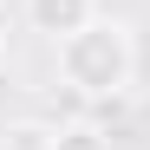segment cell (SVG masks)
Segmentation results:
<instances>
[{"mask_svg":"<svg viewBox=\"0 0 150 150\" xmlns=\"http://www.w3.org/2000/svg\"><path fill=\"white\" fill-rule=\"evenodd\" d=\"M59 79L79 91V98H124L137 79V39L124 20L98 13L91 26L65 33L59 39Z\"/></svg>","mask_w":150,"mask_h":150,"instance_id":"1","label":"cell"},{"mask_svg":"<svg viewBox=\"0 0 150 150\" xmlns=\"http://www.w3.org/2000/svg\"><path fill=\"white\" fill-rule=\"evenodd\" d=\"M98 20V0H26V26L46 33V39H65Z\"/></svg>","mask_w":150,"mask_h":150,"instance_id":"2","label":"cell"},{"mask_svg":"<svg viewBox=\"0 0 150 150\" xmlns=\"http://www.w3.org/2000/svg\"><path fill=\"white\" fill-rule=\"evenodd\" d=\"M0 150H59V124L46 117H13L0 131Z\"/></svg>","mask_w":150,"mask_h":150,"instance_id":"3","label":"cell"},{"mask_svg":"<svg viewBox=\"0 0 150 150\" xmlns=\"http://www.w3.org/2000/svg\"><path fill=\"white\" fill-rule=\"evenodd\" d=\"M59 150H105L98 124H59Z\"/></svg>","mask_w":150,"mask_h":150,"instance_id":"4","label":"cell"},{"mask_svg":"<svg viewBox=\"0 0 150 150\" xmlns=\"http://www.w3.org/2000/svg\"><path fill=\"white\" fill-rule=\"evenodd\" d=\"M0 72H7V33H0Z\"/></svg>","mask_w":150,"mask_h":150,"instance_id":"5","label":"cell"}]
</instances>
